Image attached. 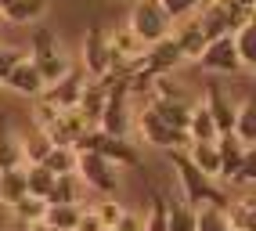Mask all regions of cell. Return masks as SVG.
I'll list each match as a JSON object with an SVG mask.
<instances>
[{"mask_svg":"<svg viewBox=\"0 0 256 231\" xmlns=\"http://www.w3.org/2000/svg\"><path fill=\"white\" fill-rule=\"evenodd\" d=\"M4 84L14 90V94H22V98H40L44 90H47V84L40 80V72H36V65H32L29 58H22L14 69L8 72V80Z\"/></svg>","mask_w":256,"mask_h":231,"instance_id":"2e32d148","label":"cell"},{"mask_svg":"<svg viewBox=\"0 0 256 231\" xmlns=\"http://www.w3.org/2000/svg\"><path fill=\"white\" fill-rule=\"evenodd\" d=\"M180 62H184V54H180L177 40L174 36H162L156 44H148V51L141 54V69L152 72V76H166V72H174Z\"/></svg>","mask_w":256,"mask_h":231,"instance_id":"8fae6325","label":"cell"},{"mask_svg":"<svg viewBox=\"0 0 256 231\" xmlns=\"http://www.w3.org/2000/svg\"><path fill=\"white\" fill-rule=\"evenodd\" d=\"M202 4H210V0H202Z\"/></svg>","mask_w":256,"mask_h":231,"instance_id":"7dc6e473","label":"cell"},{"mask_svg":"<svg viewBox=\"0 0 256 231\" xmlns=\"http://www.w3.org/2000/svg\"><path fill=\"white\" fill-rule=\"evenodd\" d=\"M119 166H112L108 159H101L94 152H76V177L87 188L101 192V195H116L119 192Z\"/></svg>","mask_w":256,"mask_h":231,"instance_id":"52a82bcc","label":"cell"},{"mask_svg":"<svg viewBox=\"0 0 256 231\" xmlns=\"http://www.w3.org/2000/svg\"><path fill=\"white\" fill-rule=\"evenodd\" d=\"M98 130L101 134H112V138H126V130H130V90H126L123 76H112L105 108H101V120H98Z\"/></svg>","mask_w":256,"mask_h":231,"instance_id":"8992f818","label":"cell"},{"mask_svg":"<svg viewBox=\"0 0 256 231\" xmlns=\"http://www.w3.org/2000/svg\"><path fill=\"white\" fill-rule=\"evenodd\" d=\"M105 231H112V228H105Z\"/></svg>","mask_w":256,"mask_h":231,"instance_id":"c3c4849f","label":"cell"},{"mask_svg":"<svg viewBox=\"0 0 256 231\" xmlns=\"http://www.w3.org/2000/svg\"><path fill=\"white\" fill-rule=\"evenodd\" d=\"M231 40H234V54H238V62H242V69H252L256 65V26L252 22L242 26Z\"/></svg>","mask_w":256,"mask_h":231,"instance_id":"4316f807","label":"cell"},{"mask_svg":"<svg viewBox=\"0 0 256 231\" xmlns=\"http://www.w3.org/2000/svg\"><path fill=\"white\" fill-rule=\"evenodd\" d=\"M184 156L192 159V166L202 170L206 177H220V156H216V141H192L184 148Z\"/></svg>","mask_w":256,"mask_h":231,"instance_id":"ac0fdd59","label":"cell"},{"mask_svg":"<svg viewBox=\"0 0 256 231\" xmlns=\"http://www.w3.org/2000/svg\"><path fill=\"white\" fill-rule=\"evenodd\" d=\"M195 231H231L228 210H220V206H195Z\"/></svg>","mask_w":256,"mask_h":231,"instance_id":"f546056e","label":"cell"},{"mask_svg":"<svg viewBox=\"0 0 256 231\" xmlns=\"http://www.w3.org/2000/svg\"><path fill=\"white\" fill-rule=\"evenodd\" d=\"M148 108L156 112L162 123L177 126V130H184V126H188V116H192V102H159V98H152Z\"/></svg>","mask_w":256,"mask_h":231,"instance_id":"603a6c76","label":"cell"},{"mask_svg":"<svg viewBox=\"0 0 256 231\" xmlns=\"http://www.w3.org/2000/svg\"><path fill=\"white\" fill-rule=\"evenodd\" d=\"M80 195H83V180L76 174L54 177V188H50V195H47V206H83Z\"/></svg>","mask_w":256,"mask_h":231,"instance_id":"44dd1931","label":"cell"},{"mask_svg":"<svg viewBox=\"0 0 256 231\" xmlns=\"http://www.w3.org/2000/svg\"><path fill=\"white\" fill-rule=\"evenodd\" d=\"M246 148L249 144H242L234 134H220L216 138V156H220V177L224 180H231L234 174H238V166H242V159H246Z\"/></svg>","mask_w":256,"mask_h":231,"instance_id":"e0dca14e","label":"cell"},{"mask_svg":"<svg viewBox=\"0 0 256 231\" xmlns=\"http://www.w3.org/2000/svg\"><path fill=\"white\" fill-rule=\"evenodd\" d=\"M108 84H112V72L101 76V80H90V84H83L80 102H76V112L87 120V126H98L101 108H105V98H108Z\"/></svg>","mask_w":256,"mask_h":231,"instance_id":"7c38bea8","label":"cell"},{"mask_svg":"<svg viewBox=\"0 0 256 231\" xmlns=\"http://www.w3.org/2000/svg\"><path fill=\"white\" fill-rule=\"evenodd\" d=\"M83 206H47L44 213V228L47 231H72L76 220H80Z\"/></svg>","mask_w":256,"mask_h":231,"instance_id":"d4e9b609","label":"cell"},{"mask_svg":"<svg viewBox=\"0 0 256 231\" xmlns=\"http://www.w3.org/2000/svg\"><path fill=\"white\" fill-rule=\"evenodd\" d=\"M138 126H141V134H144V141H148V144H159V148H166V152H184V148L192 144L188 130H177V126L162 123L152 108H144V112H141Z\"/></svg>","mask_w":256,"mask_h":231,"instance_id":"9c48e42d","label":"cell"},{"mask_svg":"<svg viewBox=\"0 0 256 231\" xmlns=\"http://www.w3.org/2000/svg\"><path fill=\"white\" fill-rule=\"evenodd\" d=\"M8 4H11V0H0V11H4V8H8Z\"/></svg>","mask_w":256,"mask_h":231,"instance_id":"f6af8a7d","label":"cell"},{"mask_svg":"<svg viewBox=\"0 0 256 231\" xmlns=\"http://www.w3.org/2000/svg\"><path fill=\"white\" fill-rule=\"evenodd\" d=\"M112 231H144V217H138V213L123 210V217L116 220V228H112Z\"/></svg>","mask_w":256,"mask_h":231,"instance_id":"b9f144b4","label":"cell"},{"mask_svg":"<svg viewBox=\"0 0 256 231\" xmlns=\"http://www.w3.org/2000/svg\"><path fill=\"white\" fill-rule=\"evenodd\" d=\"M188 138L192 141H216V126H213V120H210V112H206V105H192V116H188Z\"/></svg>","mask_w":256,"mask_h":231,"instance_id":"cb8c5ba5","label":"cell"},{"mask_svg":"<svg viewBox=\"0 0 256 231\" xmlns=\"http://www.w3.org/2000/svg\"><path fill=\"white\" fill-rule=\"evenodd\" d=\"M83 84H87V72L80 69V65H69V72H65L58 84H50L44 94L54 102L58 108H76V102H80V90H83Z\"/></svg>","mask_w":256,"mask_h":231,"instance_id":"5bb4252c","label":"cell"},{"mask_svg":"<svg viewBox=\"0 0 256 231\" xmlns=\"http://www.w3.org/2000/svg\"><path fill=\"white\" fill-rule=\"evenodd\" d=\"M108 65H112L108 29L101 26V22H94L87 29V40H83V65H80V69L87 72V76H94V80H101V76H108Z\"/></svg>","mask_w":256,"mask_h":231,"instance_id":"ba28073f","label":"cell"},{"mask_svg":"<svg viewBox=\"0 0 256 231\" xmlns=\"http://www.w3.org/2000/svg\"><path fill=\"white\" fill-rule=\"evenodd\" d=\"M202 105H206L210 120H213V126H216V138H220V134H231V130H234V108H238V105L224 94V87L210 84V87H206V102H202Z\"/></svg>","mask_w":256,"mask_h":231,"instance_id":"4fadbf2b","label":"cell"},{"mask_svg":"<svg viewBox=\"0 0 256 231\" xmlns=\"http://www.w3.org/2000/svg\"><path fill=\"white\" fill-rule=\"evenodd\" d=\"M152 98H159V102H188V94L180 87V80L174 72H166V76H152V87H148Z\"/></svg>","mask_w":256,"mask_h":231,"instance_id":"83f0119b","label":"cell"},{"mask_svg":"<svg viewBox=\"0 0 256 231\" xmlns=\"http://www.w3.org/2000/svg\"><path fill=\"white\" fill-rule=\"evenodd\" d=\"M256 180V148H246V159H242V166H238V174L228 180V184H252Z\"/></svg>","mask_w":256,"mask_h":231,"instance_id":"74e56055","label":"cell"},{"mask_svg":"<svg viewBox=\"0 0 256 231\" xmlns=\"http://www.w3.org/2000/svg\"><path fill=\"white\" fill-rule=\"evenodd\" d=\"M166 220H170V231H195V206H188V202H170Z\"/></svg>","mask_w":256,"mask_h":231,"instance_id":"836d02e7","label":"cell"},{"mask_svg":"<svg viewBox=\"0 0 256 231\" xmlns=\"http://www.w3.org/2000/svg\"><path fill=\"white\" fill-rule=\"evenodd\" d=\"M76 152H94L101 159H108L112 166H141V152L138 144H130L126 138H112V134H101L98 126L83 130V134L76 138Z\"/></svg>","mask_w":256,"mask_h":231,"instance_id":"277c9868","label":"cell"},{"mask_svg":"<svg viewBox=\"0 0 256 231\" xmlns=\"http://www.w3.org/2000/svg\"><path fill=\"white\" fill-rule=\"evenodd\" d=\"M22 195H29V188H26V166L0 170V202L14 206V202L22 199Z\"/></svg>","mask_w":256,"mask_h":231,"instance_id":"7402d4cb","label":"cell"},{"mask_svg":"<svg viewBox=\"0 0 256 231\" xmlns=\"http://www.w3.org/2000/svg\"><path fill=\"white\" fill-rule=\"evenodd\" d=\"M159 4L170 14V22H184V18H192V14H198L202 0H159Z\"/></svg>","mask_w":256,"mask_h":231,"instance_id":"8d00e7d4","label":"cell"},{"mask_svg":"<svg viewBox=\"0 0 256 231\" xmlns=\"http://www.w3.org/2000/svg\"><path fill=\"white\" fill-rule=\"evenodd\" d=\"M170 36L177 40V47H180L184 62H198L202 47L210 44V40H206V32H202V22H198V14H192V18H184V22L177 26V32H170Z\"/></svg>","mask_w":256,"mask_h":231,"instance_id":"9a60e30c","label":"cell"},{"mask_svg":"<svg viewBox=\"0 0 256 231\" xmlns=\"http://www.w3.org/2000/svg\"><path fill=\"white\" fill-rule=\"evenodd\" d=\"M14 166H26L22 141L14 134L11 120H0V170H14Z\"/></svg>","mask_w":256,"mask_h":231,"instance_id":"d6986e66","label":"cell"},{"mask_svg":"<svg viewBox=\"0 0 256 231\" xmlns=\"http://www.w3.org/2000/svg\"><path fill=\"white\" fill-rule=\"evenodd\" d=\"M44 14H47V0H11L0 11V18L11 26H29V22H40Z\"/></svg>","mask_w":256,"mask_h":231,"instance_id":"ffe728a7","label":"cell"},{"mask_svg":"<svg viewBox=\"0 0 256 231\" xmlns=\"http://www.w3.org/2000/svg\"><path fill=\"white\" fill-rule=\"evenodd\" d=\"M166 210H170V202L156 192V195H152V210H148V217H144V231H170Z\"/></svg>","mask_w":256,"mask_h":231,"instance_id":"d590c367","label":"cell"},{"mask_svg":"<svg viewBox=\"0 0 256 231\" xmlns=\"http://www.w3.org/2000/svg\"><path fill=\"white\" fill-rule=\"evenodd\" d=\"M47 174L54 177H65V174H76V148H50L47 159L40 162Z\"/></svg>","mask_w":256,"mask_h":231,"instance_id":"f1b7e54d","label":"cell"},{"mask_svg":"<svg viewBox=\"0 0 256 231\" xmlns=\"http://www.w3.org/2000/svg\"><path fill=\"white\" fill-rule=\"evenodd\" d=\"M26 188H29L32 199H44L47 202L50 188H54V174H47L40 162H36V166H26Z\"/></svg>","mask_w":256,"mask_h":231,"instance_id":"4dcf8cb0","label":"cell"},{"mask_svg":"<svg viewBox=\"0 0 256 231\" xmlns=\"http://www.w3.org/2000/svg\"><path fill=\"white\" fill-rule=\"evenodd\" d=\"M94 213H98V220L105 224V228H116V220L123 217V206H119L116 199H101V202L94 206Z\"/></svg>","mask_w":256,"mask_h":231,"instance_id":"f35d334b","label":"cell"},{"mask_svg":"<svg viewBox=\"0 0 256 231\" xmlns=\"http://www.w3.org/2000/svg\"><path fill=\"white\" fill-rule=\"evenodd\" d=\"M126 29L148 47V44L170 36V32H174V22H170V14L162 11L159 0H134V4H130V26Z\"/></svg>","mask_w":256,"mask_h":231,"instance_id":"5b68a950","label":"cell"},{"mask_svg":"<svg viewBox=\"0 0 256 231\" xmlns=\"http://www.w3.org/2000/svg\"><path fill=\"white\" fill-rule=\"evenodd\" d=\"M198 65H202L206 72L234 76L238 69H242V62H238V54H234V40H231V36H216V40H210L206 47H202V54H198Z\"/></svg>","mask_w":256,"mask_h":231,"instance_id":"30bf717a","label":"cell"},{"mask_svg":"<svg viewBox=\"0 0 256 231\" xmlns=\"http://www.w3.org/2000/svg\"><path fill=\"white\" fill-rule=\"evenodd\" d=\"M231 134L242 144H249V148L256 144V108H252V102L234 108V130H231Z\"/></svg>","mask_w":256,"mask_h":231,"instance_id":"484cf974","label":"cell"},{"mask_svg":"<svg viewBox=\"0 0 256 231\" xmlns=\"http://www.w3.org/2000/svg\"><path fill=\"white\" fill-rule=\"evenodd\" d=\"M58 116H62V108H58L54 102H50L47 94L32 98V126H36L40 134H44L47 126H54V123H58Z\"/></svg>","mask_w":256,"mask_h":231,"instance_id":"1f68e13d","label":"cell"},{"mask_svg":"<svg viewBox=\"0 0 256 231\" xmlns=\"http://www.w3.org/2000/svg\"><path fill=\"white\" fill-rule=\"evenodd\" d=\"M29 62L36 65V72H40V80L47 87L58 84V80L69 72V65H72L69 58H65L54 29H36V32H32V40H29Z\"/></svg>","mask_w":256,"mask_h":231,"instance_id":"7a4b0ae2","label":"cell"},{"mask_svg":"<svg viewBox=\"0 0 256 231\" xmlns=\"http://www.w3.org/2000/svg\"><path fill=\"white\" fill-rule=\"evenodd\" d=\"M116 4H134V0H116Z\"/></svg>","mask_w":256,"mask_h":231,"instance_id":"bcb514c9","label":"cell"},{"mask_svg":"<svg viewBox=\"0 0 256 231\" xmlns=\"http://www.w3.org/2000/svg\"><path fill=\"white\" fill-rule=\"evenodd\" d=\"M198 22H202V32L206 40H216V36H234L242 26L252 22V11L234 4V0H210V4L198 8Z\"/></svg>","mask_w":256,"mask_h":231,"instance_id":"3957f363","label":"cell"},{"mask_svg":"<svg viewBox=\"0 0 256 231\" xmlns=\"http://www.w3.org/2000/svg\"><path fill=\"white\" fill-rule=\"evenodd\" d=\"M50 148H54V144H50V141H47V138L40 134V130H36L32 138H26V141H22V156H26V166H36V162H44Z\"/></svg>","mask_w":256,"mask_h":231,"instance_id":"e575fe53","label":"cell"},{"mask_svg":"<svg viewBox=\"0 0 256 231\" xmlns=\"http://www.w3.org/2000/svg\"><path fill=\"white\" fill-rule=\"evenodd\" d=\"M18 62H22V51H14V47H0V84L8 80V72H11Z\"/></svg>","mask_w":256,"mask_h":231,"instance_id":"ab89813d","label":"cell"},{"mask_svg":"<svg viewBox=\"0 0 256 231\" xmlns=\"http://www.w3.org/2000/svg\"><path fill=\"white\" fill-rule=\"evenodd\" d=\"M170 162H174V170L180 177V188H184V202L188 206H220V210L231 206V195L220 188L213 177L195 170L192 159H188L184 152H170Z\"/></svg>","mask_w":256,"mask_h":231,"instance_id":"6da1fadb","label":"cell"},{"mask_svg":"<svg viewBox=\"0 0 256 231\" xmlns=\"http://www.w3.org/2000/svg\"><path fill=\"white\" fill-rule=\"evenodd\" d=\"M11 231H47L44 224H26V220H11Z\"/></svg>","mask_w":256,"mask_h":231,"instance_id":"7bdbcfd3","label":"cell"},{"mask_svg":"<svg viewBox=\"0 0 256 231\" xmlns=\"http://www.w3.org/2000/svg\"><path fill=\"white\" fill-rule=\"evenodd\" d=\"M72 231H105V224L98 220V213H94V210L83 206V213H80V220H76V228H72Z\"/></svg>","mask_w":256,"mask_h":231,"instance_id":"60d3db41","label":"cell"},{"mask_svg":"<svg viewBox=\"0 0 256 231\" xmlns=\"http://www.w3.org/2000/svg\"><path fill=\"white\" fill-rule=\"evenodd\" d=\"M234 4H242V8H249V11H252V0H234Z\"/></svg>","mask_w":256,"mask_h":231,"instance_id":"ee69618b","label":"cell"},{"mask_svg":"<svg viewBox=\"0 0 256 231\" xmlns=\"http://www.w3.org/2000/svg\"><path fill=\"white\" fill-rule=\"evenodd\" d=\"M11 210H14V220H26V224H44L47 202H44V199H32V195H22V199L14 202Z\"/></svg>","mask_w":256,"mask_h":231,"instance_id":"d6a6232c","label":"cell"}]
</instances>
